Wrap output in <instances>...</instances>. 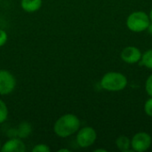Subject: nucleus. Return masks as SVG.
Here are the masks:
<instances>
[{"label":"nucleus","instance_id":"1","mask_svg":"<svg viewBox=\"0 0 152 152\" xmlns=\"http://www.w3.org/2000/svg\"><path fill=\"white\" fill-rule=\"evenodd\" d=\"M80 128L79 118L71 113L61 116L53 126L54 134L61 138H67L76 134Z\"/></svg>","mask_w":152,"mask_h":152},{"label":"nucleus","instance_id":"2","mask_svg":"<svg viewBox=\"0 0 152 152\" xmlns=\"http://www.w3.org/2000/svg\"><path fill=\"white\" fill-rule=\"evenodd\" d=\"M101 86L106 91L119 92L126 87L127 78L120 72L110 71L102 77L101 80Z\"/></svg>","mask_w":152,"mask_h":152},{"label":"nucleus","instance_id":"3","mask_svg":"<svg viewBox=\"0 0 152 152\" xmlns=\"http://www.w3.org/2000/svg\"><path fill=\"white\" fill-rule=\"evenodd\" d=\"M151 23L149 15L142 11L134 12L126 19V26L133 32L139 33L147 29Z\"/></svg>","mask_w":152,"mask_h":152},{"label":"nucleus","instance_id":"4","mask_svg":"<svg viewBox=\"0 0 152 152\" xmlns=\"http://www.w3.org/2000/svg\"><path fill=\"white\" fill-rule=\"evenodd\" d=\"M97 139L96 131L91 126H86L77 131V143L81 148H88L92 146Z\"/></svg>","mask_w":152,"mask_h":152},{"label":"nucleus","instance_id":"5","mask_svg":"<svg viewBox=\"0 0 152 152\" xmlns=\"http://www.w3.org/2000/svg\"><path fill=\"white\" fill-rule=\"evenodd\" d=\"M151 143V136L145 132H140L135 134L132 138L131 147L134 151L143 152L150 149Z\"/></svg>","mask_w":152,"mask_h":152},{"label":"nucleus","instance_id":"6","mask_svg":"<svg viewBox=\"0 0 152 152\" xmlns=\"http://www.w3.org/2000/svg\"><path fill=\"white\" fill-rule=\"evenodd\" d=\"M16 86L14 76L8 70L0 69V94L7 95L13 92Z\"/></svg>","mask_w":152,"mask_h":152},{"label":"nucleus","instance_id":"7","mask_svg":"<svg viewBox=\"0 0 152 152\" xmlns=\"http://www.w3.org/2000/svg\"><path fill=\"white\" fill-rule=\"evenodd\" d=\"M142 54V53L139 48H137L136 46L130 45V46H126L122 50L120 56L125 62L128 64H134L141 61Z\"/></svg>","mask_w":152,"mask_h":152},{"label":"nucleus","instance_id":"8","mask_svg":"<svg viewBox=\"0 0 152 152\" xmlns=\"http://www.w3.org/2000/svg\"><path fill=\"white\" fill-rule=\"evenodd\" d=\"M2 152H25L26 145L20 138H11L6 141L0 150Z\"/></svg>","mask_w":152,"mask_h":152},{"label":"nucleus","instance_id":"9","mask_svg":"<svg viewBox=\"0 0 152 152\" xmlns=\"http://www.w3.org/2000/svg\"><path fill=\"white\" fill-rule=\"evenodd\" d=\"M42 0H21L20 6L27 12H37L42 6Z\"/></svg>","mask_w":152,"mask_h":152},{"label":"nucleus","instance_id":"10","mask_svg":"<svg viewBox=\"0 0 152 152\" xmlns=\"http://www.w3.org/2000/svg\"><path fill=\"white\" fill-rule=\"evenodd\" d=\"M14 134L20 139L27 138L32 132L31 125L28 122H22L19 125V126L14 130Z\"/></svg>","mask_w":152,"mask_h":152},{"label":"nucleus","instance_id":"11","mask_svg":"<svg viewBox=\"0 0 152 152\" xmlns=\"http://www.w3.org/2000/svg\"><path fill=\"white\" fill-rule=\"evenodd\" d=\"M116 145L117 148L122 152H128L130 151V148H131V140L125 135H121L119 136L117 140H116Z\"/></svg>","mask_w":152,"mask_h":152},{"label":"nucleus","instance_id":"12","mask_svg":"<svg viewBox=\"0 0 152 152\" xmlns=\"http://www.w3.org/2000/svg\"><path fill=\"white\" fill-rule=\"evenodd\" d=\"M140 61L142 65L152 69V49L146 51L143 54H142V58Z\"/></svg>","mask_w":152,"mask_h":152},{"label":"nucleus","instance_id":"13","mask_svg":"<svg viewBox=\"0 0 152 152\" xmlns=\"http://www.w3.org/2000/svg\"><path fill=\"white\" fill-rule=\"evenodd\" d=\"M8 117V108L5 102L0 100V124L4 123Z\"/></svg>","mask_w":152,"mask_h":152},{"label":"nucleus","instance_id":"14","mask_svg":"<svg viewBox=\"0 0 152 152\" xmlns=\"http://www.w3.org/2000/svg\"><path fill=\"white\" fill-rule=\"evenodd\" d=\"M51 149L46 145V144H43V143H39L37 144L33 149L32 152H50Z\"/></svg>","mask_w":152,"mask_h":152},{"label":"nucleus","instance_id":"15","mask_svg":"<svg viewBox=\"0 0 152 152\" xmlns=\"http://www.w3.org/2000/svg\"><path fill=\"white\" fill-rule=\"evenodd\" d=\"M144 111L149 117L152 118V97L146 101L144 104Z\"/></svg>","mask_w":152,"mask_h":152},{"label":"nucleus","instance_id":"16","mask_svg":"<svg viewBox=\"0 0 152 152\" xmlns=\"http://www.w3.org/2000/svg\"><path fill=\"white\" fill-rule=\"evenodd\" d=\"M145 90L147 94L152 97V74L147 78L146 83H145Z\"/></svg>","mask_w":152,"mask_h":152},{"label":"nucleus","instance_id":"17","mask_svg":"<svg viewBox=\"0 0 152 152\" xmlns=\"http://www.w3.org/2000/svg\"><path fill=\"white\" fill-rule=\"evenodd\" d=\"M7 39H8L7 33L4 30L0 29V47L5 45V43L7 42Z\"/></svg>","mask_w":152,"mask_h":152},{"label":"nucleus","instance_id":"18","mask_svg":"<svg viewBox=\"0 0 152 152\" xmlns=\"http://www.w3.org/2000/svg\"><path fill=\"white\" fill-rule=\"evenodd\" d=\"M147 30H148L149 34H151V35H152V22H151V21L150 25L148 26V28H147Z\"/></svg>","mask_w":152,"mask_h":152},{"label":"nucleus","instance_id":"19","mask_svg":"<svg viewBox=\"0 0 152 152\" xmlns=\"http://www.w3.org/2000/svg\"><path fill=\"white\" fill-rule=\"evenodd\" d=\"M69 152V150H67V149H61V150H59V152Z\"/></svg>","mask_w":152,"mask_h":152},{"label":"nucleus","instance_id":"20","mask_svg":"<svg viewBox=\"0 0 152 152\" xmlns=\"http://www.w3.org/2000/svg\"><path fill=\"white\" fill-rule=\"evenodd\" d=\"M95 152H99V151H102V152H107L106 150H102V149H99V150H95L94 151Z\"/></svg>","mask_w":152,"mask_h":152},{"label":"nucleus","instance_id":"21","mask_svg":"<svg viewBox=\"0 0 152 152\" xmlns=\"http://www.w3.org/2000/svg\"><path fill=\"white\" fill-rule=\"evenodd\" d=\"M149 17H150V20H151V22H152V9H151V12H150Z\"/></svg>","mask_w":152,"mask_h":152},{"label":"nucleus","instance_id":"22","mask_svg":"<svg viewBox=\"0 0 152 152\" xmlns=\"http://www.w3.org/2000/svg\"><path fill=\"white\" fill-rule=\"evenodd\" d=\"M2 145H3V144H2V142H1V140H0V150H1V148H2Z\"/></svg>","mask_w":152,"mask_h":152}]
</instances>
